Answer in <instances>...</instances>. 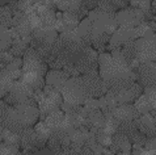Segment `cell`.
Masks as SVG:
<instances>
[{
  "label": "cell",
  "mask_w": 156,
  "mask_h": 155,
  "mask_svg": "<svg viewBox=\"0 0 156 155\" xmlns=\"http://www.w3.org/2000/svg\"><path fill=\"white\" fill-rule=\"evenodd\" d=\"M73 64H75V67L77 68V71L83 75L90 74V72H93V71H98V54H97V51L94 49H92V47H88Z\"/></svg>",
  "instance_id": "7"
},
{
  "label": "cell",
  "mask_w": 156,
  "mask_h": 155,
  "mask_svg": "<svg viewBox=\"0 0 156 155\" xmlns=\"http://www.w3.org/2000/svg\"><path fill=\"white\" fill-rule=\"evenodd\" d=\"M130 7L142 11L144 15L151 12V2H148V0H143V2H135V0H133V2H130Z\"/></svg>",
  "instance_id": "28"
},
{
  "label": "cell",
  "mask_w": 156,
  "mask_h": 155,
  "mask_svg": "<svg viewBox=\"0 0 156 155\" xmlns=\"http://www.w3.org/2000/svg\"><path fill=\"white\" fill-rule=\"evenodd\" d=\"M63 104V97L60 95L59 91H53L49 95H45V97L38 103V109H40V113L47 116L51 112L59 109V105Z\"/></svg>",
  "instance_id": "11"
},
{
  "label": "cell",
  "mask_w": 156,
  "mask_h": 155,
  "mask_svg": "<svg viewBox=\"0 0 156 155\" xmlns=\"http://www.w3.org/2000/svg\"><path fill=\"white\" fill-rule=\"evenodd\" d=\"M136 33H135V28L131 27H118V29L112 34L110 41H109V49L112 51L121 49L123 45L129 44V42L136 41Z\"/></svg>",
  "instance_id": "8"
},
{
  "label": "cell",
  "mask_w": 156,
  "mask_h": 155,
  "mask_svg": "<svg viewBox=\"0 0 156 155\" xmlns=\"http://www.w3.org/2000/svg\"><path fill=\"white\" fill-rule=\"evenodd\" d=\"M34 130L37 132V134H38V137H40V138L45 139V141L49 139L50 135H51V129L47 126L46 122H38L37 126L34 128Z\"/></svg>",
  "instance_id": "26"
},
{
  "label": "cell",
  "mask_w": 156,
  "mask_h": 155,
  "mask_svg": "<svg viewBox=\"0 0 156 155\" xmlns=\"http://www.w3.org/2000/svg\"><path fill=\"white\" fill-rule=\"evenodd\" d=\"M135 33L138 38H144V37H150L154 34V31L151 29L148 23H142L140 25H138L135 28Z\"/></svg>",
  "instance_id": "27"
},
{
  "label": "cell",
  "mask_w": 156,
  "mask_h": 155,
  "mask_svg": "<svg viewBox=\"0 0 156 155\" xmlns=\"http://www.w3.org/2000/svg\"><path fill=\"white\" fill-rule=\"evenodd\" d=\"M63 118H64V112L57 109V110L51 112V113H49L46 116V121L45 122H46L47 126L51 129V130H54V129H57L60 125V122H62Z\"/></svg>",
  "instance_id": "22"
},
{
  "label": "cell",
  "mask_w": 156,
  "mask_h": 155,
  "mask_svg": "<svg viewBox=\"0 0 156 155\" xmlns=\"http://www.w3.org/2000/svg\"><path fill=\"white\" fill-rule=\"evenodd\" d=\"M21 80L25 81L28 85H30L34 91L36 89H41L43 87V84H45V76L34 74V72H23Z\"/></svg>",
  "instance_id": "19"
},
{
  "label": "cell",
  "mask_w": 156,
  "mask_h": 155,
  "mask_svg": "<svg viewBox=\"0 0 156 155\" xmlns=\"http://www.w3.org/2000/svg\"><path fill=\"white\" fill-rule=\"evenodd\" d=\"M33 155H55L53 151H50L47 147H43V149H40V150H37L36 153H34Z\"/></svg>",
  "instance_id": "34"
},
{
  "label": "cell",
  "mask_w": 156,
  "mask_h": 155,
  "mask_svg": "<svg viewBox=\"0 0 156 155\" xmlns=\"http://www.w3.org/2000/svg\"><path fill=\"white\" fill-rule=\"evenodd\" d=\"M12 19H13V15H12L8 4L0 7V27H4L7 29L12 28Z\"/></svg>",
  "instance_id": "24"
},
{
  "label": "cell",
  "mask_w": 156,
  "mask_h": 155,
  "mask_svg": "<svg viewBox=\"0 0 156 155\" xmlns=\"http://www.w3.org/2000/svg\"><path fill=\"white\" fill-rule=\"evenodd\" d=\"M12 41L13 40H12L9 29L0 27V53H2V51L9 50V47L12 45Z\"/></svg>",
  "instance_id": "23"
},
{
  "label": "cell",
  "mask_w": 156,
  "mask_h": 155,
  "mask_svg": "<svg viewBox=\"0 0 156 155\" xmlns=\"http://www.w3.org/2000/svg\"><path fill=\"white\" fill-rule=\"evenodd\" d=\"M2 137H3V141L8 145H13V146H20V139H19V134L13 132H9L7 129H3V133H2Z\"/></svg>",
  "instance_id": "25"
},
{
  "label": "cell",
  "mask_w": 156,
  "mask_h": 155,
  "mask_svg": "<svg viewBox=\"0 0 156 155\" xmlns=\"http://www.w3.org/2000/svg\"><path fill=\"white\" fill-rule=\"evenodd\" d=\"M84 108L88 110V112H92V110H96V109H100L98 106V100L97 99H92V97H88L84 103Z\"/></svg>",
  "instance_id": "31"
},
{
  "label": "cell",
  "mask_w": 156,
  "mask_h": 155,
  "mask_svg": "<svg viewBox=\"0 0 156 155\" xmlns=\"http://www.w3.org/2000/svg\"><path fill=\"white\" fill-rule=\"evenodd\" d=\"M70 79L66 72L63 70H50L47 71V74L45 76V81H46V85H50L55 89L60 91V88L64 85V83Z\"/></svg>",
  "instance_id": "15"
},
{
  "label": "cell",
  "mask_w": 156,
  "mask_h": 155,
  "mask_svg": "<svg viewBox=\"0 0 156 155\" xmlns=\"http://www.w3.org/2000/svg\"><path fill=\"white\" fill-rule=\"evenodd\" d=\"M143 92V87L139 83H134L131 87H129L123 91L119 92H112L113 96L115 97V100L118 104H131V103H135V100L139 96H142Z\"/></svg>",
  "instance_id": "13"
},
{
  "label": "cell",
  "mask_w": 156,
  "mask_h": 155,
  "mask_svg": "<svg viewBox=\"0 0 156 155\" xmlns=\"http://www.w3.org/2000/svg\"><path fill=\"white\" fill-rule=\"evenodd\" d=\"M90 24H92L93 32L96 34H108L112 36L117 29H118V24L115 20V15L108 13V12L100 11V9H93L89 11L88 17H87Z\"/></svg>",
  "instance_id": "3"
},
{
  "label": "cell",
  "mask_w": 156,
  "mask_h": 155,
  "mask_svg": "<svg viewBox=\"0 0 156 155\" xmlns=\"http://www.w3.org/2000/svg\"><path fill=\"white\" fill-rule=\"evenodd\" d=\"M136 126L139 129V132L142 134H144L146 137H155L156 134V124L155 118L151 113L142 114L139 118L135 120Z\"/></svg>",
  "instance_id": "14"
},
{
  "label": "cell",
  "mask_w": 156,
  "mask_h": 155,
  "mask_svg": "<svg viewBox=\"0 0 156 155\" xmlns=\"http://www.w3.org/2000/svg\"><path fill=\"white\" fill-rule=\"evenodd\" d=\"M19 153V147L13 145H8V143H0V155H16Z\"/></svg>",
  "instance_id": "29"
},
{
  "label": "cell",
  "mask_w": 156,
  "mask_h": 155,
  "mask_svg": "<svg viewBox=\"0 0 156 155\" xmlns=\"http://www.w3.org/2000/svg\"><path fill=\"white\" fill-rule=\"evenodd\" d=\"M88 122H89V129H102L105 125V114L100 109L88 112Z\"/></svg>",
  "instance_id": "20"
},
{
  "label": "cell",
  "mask_w": 156,
  "mask_h": 155,
  "mask_svg": "<svg viewBox=\"0 0 156 155\" xmlns=\"http://www.w3.org/2000/svg\"><path fill=\"white\" fill-rule=\"evenodd\" d=\"M54 5L58 9L63 11L64 13L77 15L79 19H81L85 13V9L83 8V2H73V0H70V2H54Z\"/></svg>",
  "instance_id": "16"
},
{
  "label": "cell",
  "mask_w": 156,
  "mask_h": 155,
  "mask_svg": "<svg viewBox=\"0 0 156 155\" xmlns=\"http://www.w3.org/2000/svg\"><path fill=\"white\" fill-rule=\"evenodd\" d=\"M134 72L143 89L148 87H156V62L140 63Z\"/></svg>",
  "instance_id": "9"
},
{
  "label": "cell",
  "mask_w": 156,
  "mask_h": 155,
  "mask_svg": "<svg viewBox=\"0 0 156 155\" xmlns=\"http://www.w3.org/2000/svg\"><path fill=\"white\" fill-rule=\"evenodd\" d=\"M11 109H12V106L8 105L5 101H0V126H2L4 124V121L7 120Z\"/></svg>",
  "instance_id": "30"
},
{
  "label": "cell",
  "mask_w": 156,
  "mask_h": 155,
  "mask_svg": "<svg viewBox=\"0 0 156 155\" xmlns=\"http://www.w3.org/2000/svg\"><path fill=\"white\" fill-rule=\"evenodd\" d=\"M30 41H32V37H28V38H15L13 41H12V45L9 47V53L12 57H15V58H21V57H24L25 54H27V51H28V45L30 44Z\"/></svg>",
  "instance_id": "18"
},
{
  "label": "cell",
  "mask_w": 156,
  "mask_h": 155,
  "mask_svg": "<svg viewBox=\"0 0 156 155\" xmlns=\"http://www.w3.org/2000/svg\"><path fill=\"white\" fill-rule=\"evenodd\" d=\"M134 106H135V109L138 110L139 114H147L152 112V105H151L148 97L144 93H142V96L136 99L135 103H134Z\"/></svg>",
  "instance_id": "21"
},
{
  "label": "cell",
  "mask_w": 156,
  "mask_h": 155,
  "mask_svg": "<svg viewBox=\"0 0 156 155\" xmlns=\"http://www.w3.org/2000/svg\"><path fill=\"white\" fill-rule=\"evenodd\" d=\"M112 114H113V117L118 122L135 121V120H138L142 116L138 113V110L135 109L134 104H118L112 110Z\"/></svg>",
  "instance_id": "12"
},
{
  "label": "cell",
  "mask_w": 156,
  "mask_h": 155,
  "mask_svg": "<svg viewBox=\"0 0 156 155\" xmlns=\"http://www.w3.org/2000/svg\"><path fill=\"white\" fill-rule=\"evenodd\" d=\"M13 59H15V57H12L9 51H2V53H0V62L4 63L5 66L7 64H9Z\"/></svg>",
  "instance_id": "32"
},
{
  "label": "cell",
  "mask_w": 156,
  "mask_h": 155,
  "mask_svg": "<svg viewBox=\"0 0 156 155\" xmlns=\"http://www.w3.org/2000/svg\"><path fill=\"white\" fill-rule=\"evenodd\" d=\"M131 141H130L127 137H125L123 134H119V133H115V134L112 137V145L110 149L113 153H130L131 151Z\"/></svg>",
  "instance_id": "17"
},
{
  "label": "cell",
  "mask_w": 156,
  "mask_h": 155,
  "mask_svg": "<svg viewBox=\"0 0 156 155\" xmlns=\"http://www.w3.org/2000/svg\"><path fill=\"white\" fill-rule=\"evenodd\" d=\"M59 92L63 97V103H66L68 105H73V106H80L89 97L81 76L70 78L64 83L63 87L60 88Z\"/></svg>",
  "instance_id": "2"
},
{
  "label": "cell",
  "mask_w": 156,
  "mask_h": 155,
  "mask_svg": "<svg viewBox=\"0 0 156 155\" xmlns=\"http://www.w3.org/2000/svg\"><path fill=\"white\" fill-rule=\"evenodd\" d=\"M81 78H83L85 89H87V92H88L89 97L100 99L109 92L106 83L102 80V78L100 76L98 71H93V72H90V74L83 75Z\"/></svg>",
  "instance_id": "5"
},
{
  "label": "cell",
  "mask_w": 156,
  "mask_h": 155,
  "mask_svg": "<svg viewBox=\"0 0 156 155\" xmlns=\"http://www.w3.org/2000/svg\"><path fill=\"white\" fill-rule=\"evenodd\" d=\"M146 150H156V135L155 137H147L146 143H144Z\"/></svg>",
  "instance_id": "33"
},
{
  "label": "cell",
  "mask_w": 156,
  "mask_h": 155,
  "mask_svg": "<svg viewBox=\"0 0 156 155\" xmlns=\"http://www.w3.org/2000/svg\"><path fill=\"white\" fill-rule=\"evenodd\" d=\"M136 61L139 63L156 62V33L150 37L138 38L135 41Z\"/></svg>",
  "instance_id": "4"
},
{
  "label": "cell",
  "mask_w": 156,
  "mask_h": 155,
  "mask_svg": "<svg viewBox=\"0 0 156 155\" xmlns=\"http://www.w3.org/2000/svg\"><path fill=\"white\" fill-rule=\"evenodd\" d=\"M16 155H33V154H29V153H25V154H23V153H17Z\"/></svg>",
  "instance_id": "35"
},
{
  "label": "cell",
  "mask_w": 156,
  "mask_h": 155,
  "mask_svg": "<svg viewBox=\"0 0 156 155\" xmlns=\"http://www.w3.org/2000/svg\"><path fill=\"white\" fill-rule=\"evenodd\" d=\"M23 70L24 72H34V74L46 76L47 74V63L43 62L38 55L34 53L32 47H29L27 54L24 55L23 61Z\"/></svg>",
  "instance_id": "10"
},
{
  "label": "cell",
  "mask_w": 156,
  "mask_h": 155,
  "mask_svg": "<svg viewBox=\"0 0 156 155\" xmlns=\"http://www.w3.org/2000/svg\"><path fill=\"white\" fill-rule=\"evenodd\" d=\"M100 76L106 83L109 92H119L134 83H136V75L131 66L123 58L113 57L112 54H98Z\"/></svg>",
  "instance_id": "1"
},
{
  "label": "cell",
  "mask_w": 156,
  "mask_h": 155,
  "mask_svg": "<svg viewBox=\"0 0 156 155\" xmlns=\"http://www.w3.org/2000/svg\"><path fill=\"white\" fill-rule=\"evenodd\" d=\"M115 20L118 27H131L136 28L142 23H146L144 13L133 7H127L115 13Z\"/></svg>",
  "instance_id": "6"
}]
</instances>
